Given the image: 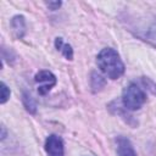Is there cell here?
I'll return each mask as SVG.
<instances>
[{
    "label": "cell",
    "mask_w": 156,
    "mask_h": 156,
    "mask_svg": "<svg viewBox=\"0 0 156 156\" xmlns=\"http://www.w3.org/2000/svg\"><path fill=\"white\" fill-rule=\"evenodd\" d=\"M135 34L154 45H156V17H152L149 21H143L140 26H136Z\"/></svg>",
    "instance_id": "obj_4"
},
{
    "label": "cell",
    "mask_w": 156,
    "mask_h": 156,
    "mask_svg": "<svg viewBox=\"0 0 156 156\" xmlns=\"http://www.w3.org/2000/svg\"><path fill=\"white\" fill-rule=\"evenodd\" d=\"M34 80L35 83L38 84V93L40 95H45L48 94L55 85H56V76L48 71V69H43V71H39L35 77H34Z\"/></svg>",
    "instance_id": "obj_3"
},
{
    "label": "cell",
    "mask_w": 156,
    "mask_h": 156,
    "mask_svg": "<svg viewBox=\"0 0 156 156\" xmlns=\"http://www.w3.org/2000/svg\"><path fill=\"white\" fill-rule=\"evenodd\" d=\"M116 151L118 156H136V152L130 143V140L126 136H118L116 139Z\"/></svg>",
    "instance_id": "obj_6"
},
{
    "label": "cell",
    "mask_w": 156,
    "mask_h": 156,
    "mask_svg": "<svg viewBox=\"0 0 156 156\" xmlns=\"http://www.w3.org/2000/svg\"><path fill=\"white\" fill-rule=\"evenodd\" d=\"M10 98V89L7 88V85L1 82V99H0V102L1 104H5Z\"/></svg>",
    "instance_id": "obj_12"
},
{
    "label": "cell",
    "mask_w": 156,
    "mask_h": 156,
    "mask_svg": "<svg viewBox=\"0 0 156 156\" xmlns=\"http://www.w3.org/2000/svg\"><path fill=\"white\" fill-rule=\"evenodd\" d=\"M140 82H141L143 87H144L149 93H151L152 95L156 96V83H155V82H152L151 79H149V78H146V77H141V78H140Z\"/></svg>",
    "instance_id": "obj_11"
},
{
    "label": "cell",
    "mask_w": 156,
    "mask_h": 156,
    "mask_svg": "<svg viewBox=\"0 0 156 156\" xmlns=\"http://www.w3.org/2000/svg\"><path fill=\"white\" fill-rule=\"evenodd\" d=\"M146 101L145 91L139 88L135 83L128 84L122 93V105L127 111L139 110Z\"/></svg>",
    "instance_id": "obj_2"
},
{
    "label": "cell",
    "mask_w": 156,
    "mask_h": 156,
    "mask_svg": "<svg viewBox=\"0 0 156 156\" xmlns=\"http://www.w3.org/2000/svg\"><path fill=\"white\" fill-rule=\"evenodd\" d=\"M22 102H23L26 110H27L29 113L34 115V113L37 112V102H35L34 98L30 95V93L23 91V94H22Z\"/></svg>",
    "instance_id": "obj_9"
},
{
    "label": "cell",
    "mask_w": 156,
    "mask_h": 156,
    "mask_svg": "<svg viewBox=\"0 0 156 156\" xmlns=\"http://www.w3.org/2000/svg\"><path fill=\"white\" fill-rule=\"evenodd\" d=\"M10 24H11V28H12L15 37L18 39H22L26 34V20H24V17L22 15H16L12 17Z\"/></svg>",
    "instance_id": "obj_7"
},
{
    "label": "cell",
    "mask_w": 156,
    "mask_h": 156,
    "mask_svg": "<svg viewBox=\"0 0 156 156\" xmlns=\"http://www.w3.org/2000/svg\"><path fill=\"white\" fill-rule=\"evenodd\" d=\"M44 149L48 156H65L63 141L56 134H51L46 138Z\"/></svg>",
    "instance_id": "obj_5"
},
{
    "label": "cell",
    "mask_w": 156,
    "mask_h": 156,
    "mask_svg": "<svg viewBox=\"0 0 156 156\" xmlns=\"http://www.w3.org/2000/svg\"><path fill=\"white\" fill-rule=\"evenodd\" d=\"M106 84V80L105 78L101 76V74H98L96 72H93L91 73V78H90V85H91V89L93 91H100Z\"/></svg>",
    "instance_id": "obj_10"
},
{
    "label": "cell",
    "mask_w": 156,
    "mask_h": 156,
    "mask_svg": "<svg viewBox=\"0 0 156 156\" xmlns=\"http://www.w3.org/2000/svg\"><path fill=\"white\" fill-rule=\"evenodd\" d=\"M96 63L100 71L110 79H118L126 69L118 52L112 48L102 49L96 56Z\"/></svg>",
    "instance_id": "obj_1"
},
{
    "label": "cell",
    "mask_w": 156,
    "mask_h": 156,
    "mask_svg": "<svg viewBox=\"0 0 156 156\" xmlns=\"http://www.w3.org/2000/svg\"><path fill=\"white\" fill-rule=\"evenodd\" d=\"M55 48L62 52V55L67 58V60H73V49L69 44L63 43L62 38H56L55 39Z\"/></svg>",
    "instance_id": "obj_8"
},
{
    "label": "cell",
    "mask_w": 156,
    "mask_h": 156,
    "mask_svg": "<svg viewBox=\"0 0 156 156\" xmlns=\"http://www.w3.org/2000/svg\"><path fill=\"white\" fill-rule=\"evenodd\" d=\"M61 1H49L46 2V6L50 9V10H57L60 6H61Z\"/></svg>",
    "instance_id": "obj_13"
}]
</instances>
